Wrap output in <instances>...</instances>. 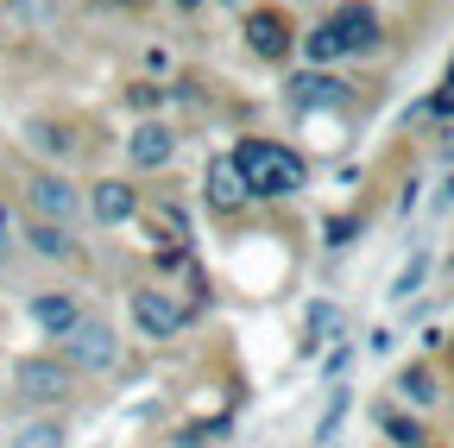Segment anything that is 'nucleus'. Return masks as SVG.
I'll list each match as a JSON object with an SVG mask.
<instances>
[{
  "label": "nucleus",
  "instance_id": "nucleus-1",
  "mask_svg": "<svg viewBox=\"0 0 454 448\" xmlns=\"http://www.w3.org/2000/svg\"><path fill=\"white\" fill-rule=\"evenodd\" d=\"M234 171H240L247 196H297L303 177H309V171H303V158H297V152H284V145H271V139H240Z\"/></svg>",
  "mask_w": 454,
  "mask_h": 448
},
{
  "label": "nucleus",
  "instance_id": "nucleus-2",
  "mask_svg": "<svg viewBox=\"0 0 454 448\" xmlns=\"http://www.w3.org/2000/svg\"><path fill=\"white\" fill-rule=\"evenodd\" d=\"M121 360V342H114V328L101 316H82L70 334H64V366H82V373H107Z\"/></svg>",
  "mask_w": 454,
  "mask_h": 448
},
{
  "label": "nucleus",
  "instance_id": "nucleus-3",
  "mask_svg": "<svg viewBox=\"0 0 454 448\" xmlns=\"http://www.w3.org/2000/svg\"><path fill=\"white\" fill-rule=\"evenodd\" d=\"M13 385H20V398L51 405V398H64V391H70V366L64 360H44V354H26L13 366Z\"/></svg>",
  "mask_w": 454,
  "mask_h": 448
},
{
  "label": "nucleus",
  "instance_id": "nucleus-4",
  "mask_svg": "<svg viewBox=\"0 0 454 448\" xmlns=\"http://www.w3.org/2000/svg\"><path fill=\"white\" fill-rule=\"evenodd\" d=\"M26 202H32V215H38V221H51V228H64V221L82 208L76 184H70V177H51V171L26 184Z\"/></svg>",
  "mask_w": 454,
  "mask_h": 448
},
{
  "label": "nucleus",
  "instance_id": "nucleus-5",
  "mask_svg": "<svg viewBox=\"0 0 454 448\" xmlns=\"http://www.w3.org/2000/svg\"><path fill=\"white\" fill-rule=\"evenodd\" d=\"M133 322L152 334V342H170V334L190 322V310L170 297V291H133Z\"/></svg>",
  "mask_w": 454,
  "mask_h": 448
},
{
  "label": "nucleus",
  "instance_id": "nucleus-6",
  "mask_svg": "<svg viewBox=\"0 0 454 448\" xmlns=\"http://www.w3.org/2000/svg\"><path fill=\"white\" fill-rule=\"evenodd\" d=\"M328 32H334V44H340V58H348V51H379V38H385V26H379V13L372 7H340L334 20H328Z\"/></svg>",
  "mask_w": 454,
  "mask_h": 448
},
{
  "label": "nucleus",
  "instance_id": "nucleus-7",
  "mask_svg": "<svg viewBox=\"0 0 454 448\" xmlns=\"http://www.w3.org/2000/svg\"><path fill=\"white\" fill-rule=\"evenodd\" d=\"M247 44H253V58H265V64H278V58H291V26H284L278 13H247Z\"/></svg>",
  "mask_w": 454,
  "mask_h": 448
},
{
  "label": "nucleus",
  "instance_id": "nucleus-8",
  "mask_svg": "<svg viewBox=\"0 0 454 448\" xmlns=\"http://www.w3.org/2000/svg\"><path fill=\"white\" fill-rule=\"evenodd\" d=\"M170 152H177V139H170V127L145 121L133 139H127V158L139 164V171H158V164H170Z\"/></svg>",
  "mask_w": 454,
  "mask_h": 448
},
{
  "label": "nucleus",
  "instance_id": "nucleus-9",
  "mask_svg": "<svg viewBox=\"0 0 454 448\" xmlns=\"http://www.w3.org/2000/svg\"><path fill=\"white\" fill-rule=\"evenodd\" d=\"M89 208H95V221H101V228H114V221H133L139 215V196L127 190V184H95V196H89Z\"/></svg>",
  "mask_w": 454,
  "mask_h": 448
},
{
  "label": "nucleus",
  "instance_id": "nucleus-10",
  "mask_svg": "<svg viewBox=\"0 0 454 448\" xmlns=\"http://www.w3.org/2000/svg\"><path fill=\"white\" fill-rule=\"evenodd\" d=\"M202 184H208V202H215V208H240V202H247V184H240V171H234V158H215Z\"/></svg>",
  "mask_w": 454,
  "mask_h": 448
},
{
  "label": "nucleus",
  "instance_id": "nucleus-11",
  "mask_svg": "<svg viewBox=\"0 0 454 448\" xmlns=\"http://www.w3.org/2000/svg\"><path fill=\"white\" fill-rule=\"evenodd\" d=\"M291 101L303 107V114H309V107H340V101H348V83H334V76H297L291 83Z\"/></svg>",
  "mask_w": 454,
  "mask_h": 448
},
{
  "label": "nucleus",
  "instance_id": "nucleus-12",
  "mask_svg": "<svg viewBox=\"0 0 454 448\" xmlns=\"http://www.w3.org/2000/svg\"><path fill=\"white\" fill-rule=\"evenodd\" d=\"M32 316H38V328H44V334H57V342H64V334L82 322V310H76L64 291H57V297H38V303H32Z\"/></svg>",
  "mask_w": 454,
  "mask_h": 448
},
{
  "label": "nucleus",
  "instance_id": "nucleus-13",
  "mask_svg": "<svg viewBox=\"0 0 454 448\" xmlns=\"http://www.w3.org/2000/svg\"><path fill=\"white\" fill-rule=\"evenodd\" d=\"M7 448H64V423H57V417H32V423L13 429Z\"/></svg>",
  "mask_w": 454,
  "mask_h": 448
},
{
  "label": "nucleus",
  "instance_id": "nucleus-14",
  "mask_svg": "<svg viewBox=\"0 0 454 448\" xmlns=\"http://www.w3.org/2000/svg\"><path fill=\"white\" fill-rule=\"evenodd\" d=\"M145 228H152V240L164 234V247H184V240H190V221H184V208H170V202L145 215Z\"/></svg>",
  "mask_w": 454,
  "mask_h": 448
},
{
  "label": "nucleus",
  "instance_id": "nucleus-15",
  "mask_svg": "<svg viewBox=\"0 0 454 448\" xmlns=\"http://www.w3.org/2000/svg\"><path fill=\"white\" fill-rule=\"evenodd\" d=\"M32 247H38L44 259H70V253H76L70 228H51V221H38V228H32Z\"/></svg>",
  "mask_w": 454,
  "mask_h": 448
},
{
  "label": "nucleus",
  "instance_id": "nucleus-16",
  "mask_svg": "<svg viewBox=\"0 0 454 448\" xmlns=\"http://www.w3.org/2000/svg\"><path fill=\"white\" fill-rule=\"evenodd\" d=\"M379 429H385L397 448H423V423H417V417H397V411H385V417H379Z\"/></svg>",
  "mask_w": 454,
  "mask_h": 448
},
{
  "label": "nucleus",
  "instance_id": "nucleus-17",
  "mask_svg": "<svg viewBox=\"0 0 454 448\" xmlns=\"http://www.w3.org/2000/svg\"><path fill=\"white\" fill-rule=\"evenodd\" d=\"M397 391H404L411 405H429V398H435V379H429V366H404V373H397Z\"/></svg>",
  "mask_w": 454,
  "mask_h": 448
},
{
  "label": "nucleus",
  "instance_id": "nucleus-18",
  "mask_svg": "<svg viewBox=\"0 0 454 448\" xmlns=\"http://www.w3.org/2000/svg\"><path fill=\"white\" fill-rule=\"evenodd\" d=\"M303 328H309V348H316V342H328V334L340 328V310H334V303H309Z\"/></svg>",
  "mask_w": 454,
  "mask_h": 448
},
{
  "label": "nucleus",
  "instance_id": "nucleus-19",
  "mask_svg": "<svg viewBox=\"0 0 454 448\" xmlns=\"http://www.w3.org/2000/svg\"><path fill=\"white\" fill-rule=\"evenodd\" d=\"M303 51H309V64H334V58H340V44H334L328 26H316V32L303 38Z\"/></svg>",
  "mask_w": 454,
  "mask_h": 448
},
{
  "label": "nucleus",
  "instance_id": "nucleus-20",
  "mask_svg": "<svg viewBox=\"0 0 454 448\" xmlns=\"http://www.w3.org/2000/svg\"><path fill=\"white\" fill-rule=\"evenodd\" d=\"M423 271H429V259H411L404 271H397V285H391V297H411V291L423 285Z\"/></svg>",
  "mask_w": 454,
  "mask_h": 448
},
{
  "label": "nucleus",
  "instance_id": "nucleus-21",
  "mask_svg": "<svg viewBox=\"0 0 454 448\" xmlns=\"http://www.w3.org/2000/svg\"><path fill=\"white\" fill-rule=\"evenodd\" d=\"M32 145H44V152H70V133H64V127H44V121H38V127H32Z\"/></svg>",
  "mask_w": 454,
  "mask_h": 448
},
{
  "label": "nucleus",
  "instance_id": "nucleus-22",
  "mask_svg": "<svg viewBox=\"0 0 454 448\" xmlns=\"http://www.w3.org/2000/svg\"><path fill=\"white\" fill-rule=\"evenodd\" d=\"M354 234H360V221H354V215H334V221H328V247H348Z\"/></svg>",
  "mask_w": 454,
  "mask_h": 448
},
{
  "label": "nucleus",
  "instance_id": "nucleus-23",
  "mask_svg": "<svg viewBox=\"0 0 454 448\" xmlns=\"http://www.w3.org/2000/svg\"><path fill=\"white\" fill-rule=\"evenodd\" d=\"M429 107H435V114H454V89H442V95H435Z\"/></svg>",
  "mask_w": 454,
  "mask_h": 448
},
{
  "label": "nucleus",
  "instance_id": "nucleus-24",
  "mask_svg": "<svg viewBox=\"0 0 454 448\" xmlns=\"http://www.w3.org/2000/svg\"><path fill=\"white\" fill-rule=\"evenodd\" d=\"M0 259H7V215H0Z\"/></svg>",
  "mask_w": 454,
  "mask_h": 448
},
{
  "label": "nucleus",
  "instance_id": "nucleus-25",
  "mask_svg": "<svg viewBox=\"0 0 454 448\" xmlns=\"http://www.w3.org/2000/svg\"><path fill=\"white\" fill-rule=\"evenodd\" d=\"M114 7H139V0H114Z\"/></svg>",
  "mask_w": 454,
  "mask_h": 448
},
{
  "label": "nucleus",
  "instance_id": "nucleus-26",
  "mask_svg": "<svg viewBox=\"0 0 454 448\" xmlns=\"http://www.w3.org/2000/svg\"><path fill=\"white\" fill-rule=\"evenodd\" d=\"M177 7H202V0H177Z\"/></svg>",
  "mask_w": 454,
  "mask_h": 448
},
{
  "label": "nucleus",
  "instance_id": "nucleus-27",
  "mask_svg": "<svg viewBox=\"0 0 454 448\" xmlns=\"http://www.w3.org/2000/svg\"><path fill=\"white\" fill-rule=\"evenodd\" d=\"M448 89H454V64H448Z\"/></svg>",
  "mask_w": 454,
  "mask_h": 448
}]
</instances>
